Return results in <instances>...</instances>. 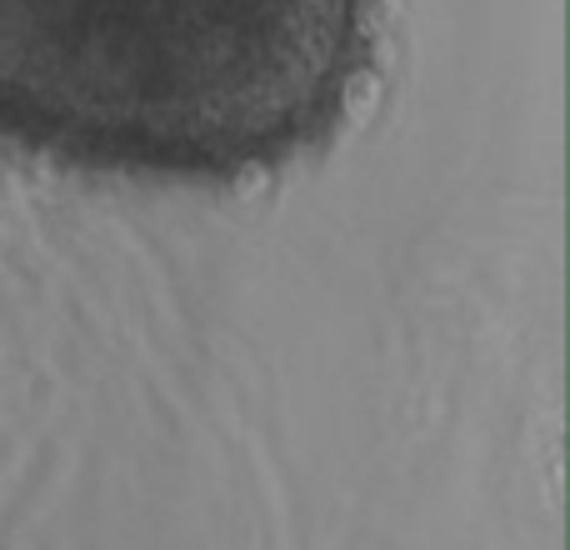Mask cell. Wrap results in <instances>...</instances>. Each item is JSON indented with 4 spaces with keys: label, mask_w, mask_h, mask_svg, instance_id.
<instances>
[{
    "label": "cell",
    "mask_w": 570,
    "mask_h": 550,
    "mask_svg": "<svg viewBox=\"0 0 570 550\" xmlns=\"http://www.w3.org/2000/svg\"><path fill=\"white\" fill-rule=\"evenodd\" d=\"M375 40L381 0H0V140L240 186L345 126Z\"/></svg>",
    "instance_id": "6da1fadb"
}]
</instances>
